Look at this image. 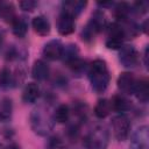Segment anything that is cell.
<instances>
[{"label":"cell","instance_id":"1","mask_svg":"<svg viewBox=\"0 0 149 149\" xmlns=\"http://www.w3.org/2000/svg\"><path fill=\"white\" fill-rule=\"evenodd\" d=\"M87 73L92 88L97 93H102L107 88L111 79L109 70L107 68L106 62L102 59L93 61L88 66Z\"/></svg>","mask_w":149,"mask_h":149},{"label":"cell","instance_id":"2","mask_svg":"<svg viewBox=\"0 0 149 149\" xmlns=\"http://www.w3.org/2000/svg\"><path fill=\"white\" fill-rule=\"evenodd\" d=\"M31 129L41 136L48 135L52 129V120L43 107L35 108L30 114Z\"/></svg>","mask_w":149,"mask_h":149},{"label":"cell","instance_id":"3","mask_svg":"<svg viewBox=\"0 0 149 149\" xmlns=\"http://www.w3.org/2000/svg\"><path fill=\"white\" fill-rule=\"evenodd\" d=\"M108 140L109 135L106 127L97 126L85 135L83 144L85 149H107Z\"/></svg>","mask_w":149,"mask_h":149},{"label":"cell","instance_id":"4","mask_svg":"<svg viewBox=\"0 0 149 149\" xmlns=\"http://www.w3.org/2000/svg\"><path fill=\"white\" fill-rule=\"evenodd\" d=\"M106 28H107L106 47L108 49H120L123 44V41L126 40L122 26L119 22H113L111 24H107Z\"/></svg>","mask_w":149,"mask_h":149},{"label":"cell","instance_id":"5","mask_svg":"<svg viewBox=\"0 0 149 149\" xmlns=\"http://www.w3.org/2000/svg\"><path fill=\"white\" fill-rule=\"evenodd\" d=\"M112 128L114 137L118 141H125L130 132V121L126 115L120 114L112 119Z\"/></svg>","mask_w":149,"mask_h":149},{"label":"cell","instance_id":"6","mask_svg":"<svg viewBox=\"0 0 149 149\" xmlns=\"http://www.w3.org/2000/svg\"><path fill=\"white\" fill-rule=\"evenodd\" d=\"M119 61L125 68H135L140 61L139 51L133 45H122L119 52Z\"/></svg>","mask_w":149,"mask_h":149},{"label":"cell","instance_id":"7","mask_svg":"<svg viewBox=\"0 0 149 149\" xmlns=\"http://www.w3.org/2000/svg\"><path fill=\"white\" fill-rule=\"evenodd\" d=\"M149 144V128L143 125L140 126L132 135L129 149H147Z\"/></svg>","mask_w":149,"mask_h":149},{"label":"cell","instance_id":"8","mask_svg":"<svg viewBox=\"0 0 149 149\" xmlns=\"http://www.w3.org/2000/svg\"><path fill=\"white\" fill-rule=\"evenodd\" d=\"M63 51H64V45L62 44V42L59 40H51L44 44L42 54L44 58L49 61H56L62 58Z\"/></svg>","mask_w":149,"mask_h":149},{"label":"cell","instance_id":"9","mask_svg":"<svg viewBox=\"0 0 149 149\" xmlns=\"http://www.w3.org/2000/svg\"><path fill=\"white\" fill-rule=\"evenodd\" d=\"M74 17L70 15L66 12H63L59 14L57 20V30L61 35H70L74 31Z\"/></svg>","mask_w":149,"mask_h":149},{"label":"cell","instance_id":"10","mask_svg":"<svg viewBox=\"0 0 149 149\" xmlns=\"http://www.w3.org/2000/svg\"><path fill=\"white\" fill-rule=\"evenodd\" d=\"M135 81L136 79L134 78V76L130 72H122L119 78H118V87L120 91H122L123 93H128V94H133V90L135 86Z\"/></svg>","mask_w":149,"mask_h":149},{"label":"cell","instance_id":"11","mask_svg":"<svg viewBox=\"0 0 149 149\" xmlns=\"http://www.w3.org/2000/svg\"><path fill=\"white\" fill-rule=\"evenodd\" d=\"M133 94H135L137 100H140L141 102L148 101V99H149V83L146 78H141L140 80L135 81Z\"/></svg>","mask_w":149,"mask_h":149},{"label":"cell","instance_id":"12","mask_svg":"<svg viewBox=\"0 0 149 149\" xmlns=\"http://www.w3.org/2000/svg\"><path fill=\"white\" fill-rule=\"evenodd\" d=\"M31 26H33L35 33L41 36H47L50 33V28H51L49 20L43 15H38V16L34 17L31 21Z\"/></svg>","mask_w":149,"mask_h":149},{"label":"cell","instance_id":"13","mask_svg":"<svg viewBox=\"0 0 149 149\" xmlns=\"http://www.w3.org/2000/svg\"><path fill=\"white\" fill-rule=\"evenodd\" d=\"M49 65L42 61V59H38V61H35L34 65H33V69H31V76L34 79L36 80H45L48 77H49Z\"/></svg>","mask_w":149,"mask_h":149},{"label":"cell","instance_id":"14","mask_svg":"<svg viewBox=\"0 0 149 149\" xmlns=\"http://www.w3.org/2000/svg\"><path fill=\"white\" fill-rule=\"evenodd\" d=\"M40 97V87L35 83H28L22 91V100L26 104L35 102Z\"/></svg>","mask_w":149,"mask_h":149},{"label":"cell","instance_id":"15","mask_svg":"<svg viewBox=\"0 0 149 149\" xmlns=\"http://www.w3.org/2000/svg\"><path fill=\"white\" fill-rule=\"evenodd\" d=\"M87 2L86 1H81V0H76V1H64L63 2V12L69 13L70 15H72L74 19L76 16H78L84 8L86 7Z\"/></svg>","mask_w":149,"mask_h":149},{"label":"cell","instance_id":"16","mask_svg":"<svg viewBox=\"0 0 149 149\" xmlns=\"http://www.w3.org/2000/svg\"><path fill=\"white\" fill-rule=\"evenodd\" d=\"M129 13H132V6L126 2L116 3L114 7V15L116 17V22L129 20Z\"/></svg>","mask_w":149,"mask_h":149},{"label":"cell","instance_id":"17","mask_svg":"<svg viewBox=\"0 0 149 149\" xmlns=\"http://www.w3.org/2000/svg\"><path fill=\"white\" fill-rule=\"evenodd\" d=\"M12 31L16 37H24L28 30L27 21L23 17H15L12 22Z\"/></svg>","mask_w":149,"mask_h":149},{"label":"cell","instance_id":"18","mask_svg":"<svg viewBox=\"0 0 149 149\" xmlns=\"http://www.w3.org/2000/svg\"><path fill=\"white\" fill-rule=\"evenodd\" d=\"M88 24L97 31V34L100 33V31H102V30L107 27L106 19H105L104 14H102L101 12H99V10H97V12L92 15L91 20L88 21Z\"/></svg>","mask_w":149,"mask_h":149},{"label":"cell","instance_id":"19","mask_svg":"<svg viewBox=\"0 0 149 149\" xmlns=\"http://www.w3.org/2000/svg\"><path fill=\"white\" fill-rule=\"evenodd\" d=\"M111 107L115 112L125 113L130 108V104L123 95H114L111 100Z\"/></svg>","mask_w":149,"mask_h":149},{"label":"cell","instance_id":"20","mask_svg":"<svg viewBox=\"0 0 149 149\" xmlns=\"http://www.w3.org/2000/svg\"><path fill=\"white\" fill-rule=\"evenodd\" d=\"M111 109H112L111 101L107 99H100V100H98L97 105L94 106V114L97 118L104 119L111 113Z\"/></svg>","mask_w":149,"mask_h":149},{"label":"cell","instance_id":"21","mask_svg":"<svg viewBox=\"0 0 149 149\" xmlns=\"http://www.w3.org/2000/svg\"><path fill=\"white\" fill-rule=\"evenodd\" d=\"M70 108L65 104H61L57 106V108L54 112V120L58 123H65L70 119Z\"/></svg>","mask_w":149,"mask_h":149},{"label":"cell","instance_id":"22","mask_svg":"<svg viewBox=\"0 0 149 149\" xmlns=\"http://www.w3.org/2000/svg\"><path fill=\"white\" fill-rule=\"evenodd\" d=\"M15 84V76L12 74L10 70L7 68H3L0 71V86L3 88H8Z\"/></svg>","mask_w":149,"mask_h":149},{"label":"cell","instance_id":"23","mask_svg":"<svg viewBox=\"0 0 149 149\" xmlns=\"http://www.w3.org/2000/svg\"><path fill=\"white\" fill-rule=\"evenodd\" d=\"M12 111H13L12 100L9 98H2L0 101V119L7 121L12 115Z\"/></svg>","mask_w":149,"mask_h":149},{"label":"cell","instance_id":"24","mask_svg":"<svg viewBox=\"0 0 149 149\" xmlns=\"http://www.w3.org/2000/svg\"><path fill=\"white\" fill-rule=\"evenodd\" d=\"M66 64H68V66L72 70V72H74V73H81V72L85 71V69H86V63H85V61L80 59L79 57H77V58H74V59H72V61H70V62H68Z\"/></svg>","mask_w":149,"mask_h":149},{"label":"cell","instance_id":"25","mask_svg":"<svg viewBox=\"0 0 149 149\" xmlns=\"http://www.w3.org/2000/svg\"><path fill=\"white\" fill-rule=\"evenodd\" d=\"M95 35H97V31H95L88 23L85 26V28H84L83 31H81V38H83L84 41H86V42L93 41V38H94Z\"/></svg>","mask_w":149,"mask_h":149},{"label":"cell","instance_id":"26","mask_svg":"<svg viewBox=\"0 0 149 149\" xmlns=\"http://www.w3.org/2000/svg\"><path fill=\"white\" fill-rule=\"evenodd\" d=\"M148 6H149V3H148L147 1H137V2H135V3L133 5L132 12H135L136 14H140V15H141V14H143V13L147 12Z\"/></svg>","mask_w":149,"mask_h":149},{"label":"cell","instance_id":"27","mask_svg":"<svg viewBox=\"0 0 149 149\" xmlns=\"http://www.w3.org/2000/svg\"><path fill=\"white\" fill-rule=\"evenodd\" d=\"M19 6L21 7V9H23L26 12H31L37 6V2L34 0H24V1H20Z\"/></svg>","mask_w":149,"mask_h":149},{"label":"cell","instance_id":"28","mask_svg":"<svg viewBox=\"0 0 149 149\" xmlns=\"http://www.w3.org/2000/svg\"><path fill=\"white\" fill-rule=\"evenodd\" d=\"M143 58H144V65H146V68H148V47H146V49H144Z\"/></svg>","mask_w":149,"mask_h":149},{"label":"cell","instance_id":"29","mask_svg":"<svg viewBox=\"0 0 149 149\" xmlns=\"http://www.w3.org/2000/svg\"><path fill=\"white\" fill-rule=\"evenodd\" d=\"M2 8H3V3H2V2H0V16L2 15Z\"/></svg>","mask_w":149,"mask_h":149},{"label":"cell","instance_id":"30","mask_svg":"<svg viewBox=\"0 0 149 149\" xmlns=\"http://www.w3.org/2000/svg\"><path fill=\"white\" fill-rule=\"evenodd\" d=\"M0 149H7L5 146H2V144H0Z\"/></svg>","mask_w":149,"mask_h":149},{"label":"cell","instance_id":"31","mask_svg":"<svg viewBox=\"0 0 149 149\" xmlns=\"http://www.w3.org/2000/svg\"><path fill=\"white\" fill-rule=\"evenodd\" d=\"M0 45H1V38H0Z\"/></svg>","mask_w":149,"mask_h":149}]
</instances>
